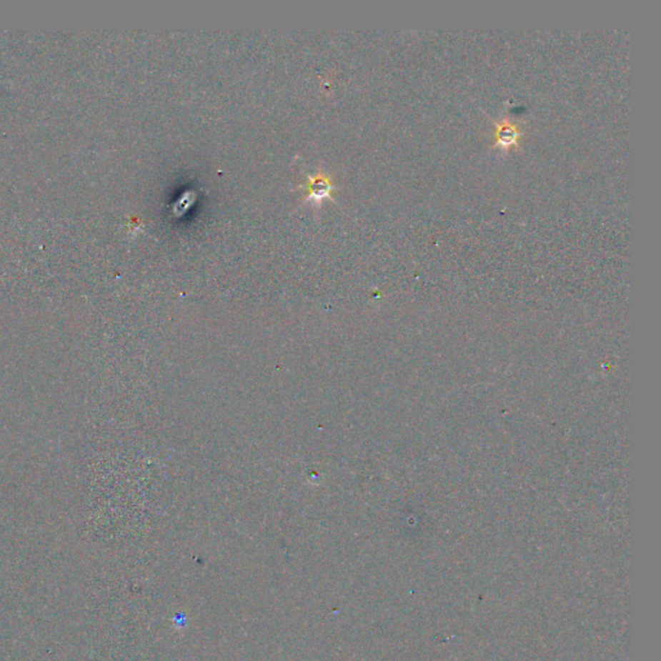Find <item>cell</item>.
<instances>
[{"instance_id": "obj_1", "label": "cell", "mask_w": 661, "mask_h": 661, "mask_svg": "<svg viewBox=\"0 0 661 661\" xmlns=\"http://www.w3.org/2000/svg\"><path fill=\"white\" fill-rule=\"evenodd\" d=\"M300 189H304L307 192V201H313L317 204H321L323 199L331 198L332 182L327 174L319 172L315 176H309L307 185L300 187Z\"/></svg>"}]
</instances>
